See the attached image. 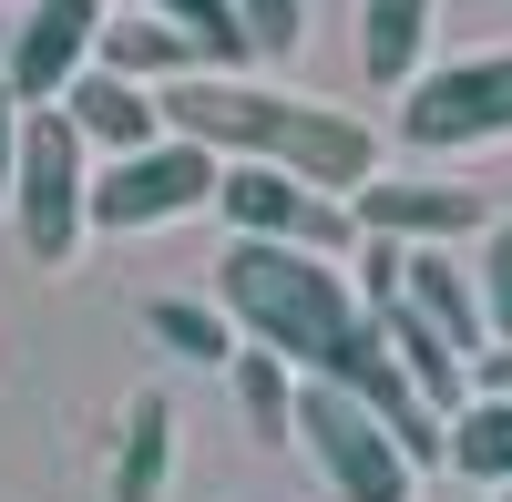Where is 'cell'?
<instances>
[{"label": "cell", "instance_id": "1", "mask_svg": "<svg viewBox=\"0 0 512 502\" xmlns=\"http://www.w3.org/2000/svg\"><path fill=\"white\" fill-rule=\"evenodd\" d=\"M164 134L205 144L216 164H277V175L318 185L349 205L359 185H379V134L359 113H328V103H297L277 82H246V72H185L154 93Z\"/></svg>", "mask_w": 512, "mask_h": 502}, {"label": "cell", "instance_id": "2", "mask_svg": "<svg viewBox=\"0 0 512 502\" xmlns=\"http://www.w3.org/2000/svg\"><path fill=\"white\" fill-rule=\"evenodd\" d=\"M216 308H226L267 359H287L297 380H328V369L359 349V328H369L349 267L308 257V246H267V236H226V257H216Z\"/></svg>", "mask_w": 512, "mask_h": 502}, {"label": "cell", "instance_id": "3", "mask_svg": "<svg viewBox=\"0 0 512 502\" xmlns=\"http://www.w3.org/2000/svg\"><path fill=\"white\" fill-rule=\"evenodd\" d=\"M93 144L72 134L62 113H31L21 123V175H11V216H21V246L41 267H72L82 236H93Z\"/></svg>", "mask_w": 512, "mask_h": 502}, {"label": "cell", "instance_id": "4", "mask_svg": "<svg viewBox=\"0 0 512 502\" xmlns=\"http://www.w3.org/2000/svg\"><path fill=\"white\" fill-rule=\"evenodd\" d=\"M297 441H308V462L328 472L338 502H410V451L390 441L369 400H349L338 380H297Z\"/></svg>", "mask_w": 512, "mask_h": 502}, {"label": "cell", "instance_id": "5", "mask_svg": "<svg viewBox=\"0 0 512 502\" xmlns=\"http://www.w3.org/2000/svg\"><path fill=\"white\" fill-rule=\"evenodd\" d=\"M216 185H226V164H216V154L185 144V134H164V144L113 154L103 175H93V226H113V236L175 226V216H205V205H216Z\"/></svg>", "mask_w": 512, "mask_h": 502}, {"label": "cell", "instance_id": "6", "mask_svg": "<svg viewBox=\"0 0 512 502\" xmlns=\"http://www.w3.org/2000/svg\"><path fill=\"white\" fill-rule=\"evenodd\" d=\"M216 205H226V236H267V246H308V257H328V267H349L359 257V216L338 195H318V185H297V175H277V164H226V185H216Z\"/></svg>", "mask_w": 512, "mask_h": 502}, {"label": "cell", "instance_id": "7", "mask_svg": "<svg viewBox=\"0 0 512 502\" xmlns=\"http://www.w3.org/2000/svg\"><path fill=\"white\" fill-rule=\"evenodd\" d=\"M400 134L420 154H461V144H502L512 134V52H472L441 62L400 93Z\"/></svg>", "mask_w": 512, "mask_h": 502}, {"label": "cell", "instance_id": "8", "mask_svg": "<svg viewBox=\"0 0 512 502\" xmlns=\"http://www.w3.org/2000/svg\"><path fill=\"white\" fill-rule=\"evenodd\" d=\"M103 0H21V31H11V62H0V82L21 93V113H52L82 72H93L103 52Z\"/></svg>", "mask_w": 512, "mask_h": 502}, {"label": "cell", "instance_id": "9", "mask_svg": "<svg viewBox=\"0 0 512 502\" xmlns=\"http://www.w3.org/2000/svg\"><path fill=\"white\" fill-rule=\"evenodd\" d=\"M359 236H390V246H461V236H492V205L472 185H431V175H379L349 195Z\"/></svg>", "mask_w": 512, "mask_h": 502}, {"label": "cell", "instance_id": "10", "mask_svg": "<svg viewBox=\"0 0 512 502\" xmlns=\"http://www.w3.org/2000/svg\"><path fill=\"white\" fill-rule=\"evenodd\" d=\"M400 298L420 308L451 339V359H482L492 349V318H482V277L451 257V246H410V277H400Z\"/></svg>", "mask_w": 512, "mask_h": 502}, {"label": "cell", "instance_id": "11", "mask_svg": "<svg viewBox=\"0 0 512 502\" xmlns=\"http://www.w3.org/2000/svg\"><path fill=\"white\" fill-rule=\"evenodd\" d=\"M62 123H72V134L82 144H103V154H144V144H164V113H154V93H144V82H123V72H82L72 82V93L52 103Z\"/></svg>", "mask_w": 512, "mask_h": 502}, {"label": "cell", "instance_id": "12", "mask_svg": "<svg viewBox=\"0 0 512 502\" xmlns=\"http://www.w3.org/2000/svg\"><path fill=\"white\" fill-rule=\"evenodd\" d=\"M441 0H359V72L379 93H410L420 82V41H431Z\"/></svg>", "mask_w": 512, "mask_h": 502}, {"label": "cell", "instance_id": "13", "mask_svg": "<svg viewBox=\"0 0 512 502\" xmlns=\"http://www.w3.org/2000/svg\"><path fill=\"white\" fill-rule=\"evenodd\" d=\"M103 72H123V82H154V93H164V82H185V72H205L195 62V41L175 31V21H103V52H93Z\"/></svg>", "mask_w": 512, "mask_h": 502}, {"label": "cell", "instance_id": "14", "mask_svg": "<svg viewBox=\"0 0 512 502\" xmlns=\"http://www.w3.org/2000/svg\"><path fill=\"white\" fill-rule=\"evenodd\" d=\"M164 472H175V400H134L123 421V451H113V502H164Z\"/></svg>", "mask_w": 512, "mask_h": 502}, {"label": "cell", "instance_id": "15", "mask_svg": "<svg viewBox=\"0 0 512 502\" xmlns=\"http://www.w3.org/2000/svg\"><path fill=\"white\" fill-rule=\"evenodd\" d=\"M144 328H154L175 359H195V369H236V318H226L216 298H154Z\"/></svg>", "mask_w": 512, "mask_h": 502}, {"label": "cell", "instance_id": "16", "mask_svg": "<svg viewBox=\"0 0 512 502\" xmlns=\"http://www.w3.org/2000/svg\"><path fill=\"white\" fill-rule=\"evenodd\" d=\"M154 21H175L185 41H195V62L205 72H246L256 62V41H246V21H236V0H144Z\"/></svg>", "mask_w": 512, "mask_h": 502}, {"label": "cell", "instance_id": "17", "mask_svg": "<svg viewBox=\"0 0 512 502\" xmlns=\"http://www.w3.org/2000/svg\"><path fill=\"white\" fill-rule=\"evenodd\" d=\"M236 400H246V431L256 441H297V369L267 349H236Z\"/></svg>", "mask_w": 512, "mask_h": 502}, {"label": "cell", "instance_id": "18", "mask_svg": "<svg viewBox=\"0 0 512 502\" xmlns=\"http://www.w3.org/2000/svg\"><path fill=\"white\" fill-rule=\"evenodd\" d=\"M451 472L512 492V400H482V390H472V410L451 421Z\"/></svg>", "mask_w": 512, "mask_h": 502}, {"label": "cell", "instance_id": "19", "mask_svg": "<svg viewBox=\"0 0 512 502\" xmlns=\"http://www.w3.org/2000/svg\"><path fill=\"white\" fill-rule=\"evenodd\" d=\"M472 277H482V318H492V349H512V226H492V236H482Z\"/></svg>", "mask_w": 512, "mask_h": 502}, {"label": "cell", "instance_id": "20", "mask_svg": "<svg viewBox=\"0 0 512 502\" xmlns=\"http://www.w3.org/2000/svg\"><path fill=\"white\" fill-rule=\"evenodd\" d=\"M236 21H246V41H256V62H297V41H308L297 0H236Z\"/></svg>", "mask_w": 512, "mask_h": 502}, {"label": "cell", "instance_id": "21", "mask_svg": "<svg viewBox=\"0 0 512 502\" xmlns=\"http://www.w3.org/2000/svg\"><path fill=\"white\" fill-rule=\"evenodd\" d=\"M21 93H11V82H0V205H11V175H21Z\"/></svg>", "mask_w": 512, "mask_h": 502}, {"label": "cell", "instance_id": "22", "mask_svg": "<svg viewBox=\"0 0 512 502\" xmlns=\"http://www.w3.org/2000/svg\"><path fill=\"white\" fill-rule=\"evenodd\" d=\"M472 390H482V400H512V349H482V359H472Z\"/></svg>", "mask_w": 512, "mask_h": 502}, {"label": "cell", "instance_id": "23", "mask_svg": "<svg viewBox=\"0 0 512 502\" xmlns=\"http://www.w3.org/2000/svg\"><path fill=\"white\" fill-rule=\"evenodd\" d=\"M103 11H123V0H103Z\"/></svg>", "mask_w": 512, "mask_h": 502}, {"label": "cell", "instance_id": "24", "mask_svg": "<svg viewBox=\"0 0 512 502\" xmlns=\"http://www.w3.org/2000/svg\"><path fill=\"white\" fill-rule=\"evenodd\" d=\"M502 502H512V492H502Z\"/></svg>", "mask_w": 512, "mask_h": 502}]
</instances>
